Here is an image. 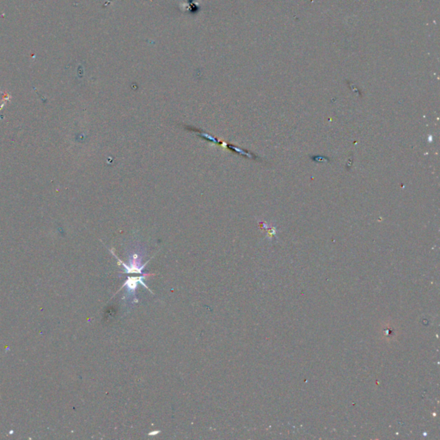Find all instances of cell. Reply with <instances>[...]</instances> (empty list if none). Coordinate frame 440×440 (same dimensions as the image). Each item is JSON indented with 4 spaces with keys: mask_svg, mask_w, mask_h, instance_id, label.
<instances>
[{
    "mask_svg": "<svg viewBox=\"0 0 440 440\" xmlns=\"http://www.w3.org/2000/svg\"><path fill=\"white\" fill-rule=\"evenodd\" d=\"M113 255L117 258V260L119 261V263L122 264V266L125 267V272H124V273H139V274H142V275L146 274V273H144V272H143V269H144V267H145V265H146V263L144 264V265L142 264V257L140 256V255H141L140 252H136V251H134L133 253L130 255V258H129V265H127L126 263H122V261L119 259L118 257H116L115 254L113 253Z\"/></svg>",
    "mask_w": 440,
    "mask_h": 440,
    "instance_id": "cell-1",
    "label": "cell"
},
{
    "mask_svg": "<svg viewBox=\"0 0 440 440\" xmlns=\"http://www.w3.org/2000/svg\"><path fill=\"white\" fill-rule=\"evenodd\" d=\"M146 276L147 274H144L140 277H129V279H127L125 284L122 286V287L127 286V293H129V297H131L132 299H133V302H138V300L136 299L135 292L137 290L138 284H141L142 286H145L146 289L150 290L149 287L145 285V282L143 281Z\"/></svg>",
    "mask_w": 440,
    "mask_h": 440,
    "instance_id": "cell-2",
    "label": "cell"
}]
</instances>
